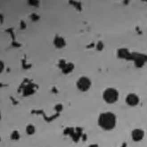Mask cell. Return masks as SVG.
Instances as JSON below:
<instances>
[{"instance_id": "cell-1", "label": "cell", "mask_w": 147, "mask_h": 147, "mask_svg": "<svg viewBox=\"0 0 147 147\" xmlns=\"http://www.w3.org/2000/svg\"><path fill=\"white\" fill-rule=\"evenodd\" d=\"M115 115L111 112H105L101 113L98 118L99 126L105 130H110L114 129L116 125Z\"/></svg>"}, {"instance_id": "cell-2", "label": "cell", "mask_w": 147, "mask_h": 147, "mask_svg": "<svg viewBox=\"0 0 147 147\" xmlns=\"http://www.w3.org/2000/svg\"><path fill=\"white\" fill-rule=\"evenodd\" d=\"M119 94L118 91L113 88L106 89L103 93V98L107 103H114L118 99Z\"/></svg>"}, {"instance_id": "cell-3", "label": "cell", "mask_w": 147, "mask_h": 147, "mask_svg": "<svg viewBox=\"0 0 147 147\" xmlns=\"http://www.w3.org/2000/svg\"><path fill=\"white\" fill-rule=\"evenodd\" d=\"M91 85V82L89 78L86 76L80 77L77 81L76 86L81 91H87Z\"/></svg>"}, {"instance_id": "cell-4", "label": "cell", "mask_w": 147, "mask_h": 147, "mask_svg": "<svg viewBox=\"0 0 147 147\" xmlns=\"http://www.w3.org/2000/svg\"><path fill=\"white\" fill-rule=\"evenodd\" d=\"M140 99L138 96L133 93L128 94L126 98V103L130 106H137L139 103Z\"/></svg>"}, {"instance_id": "cell-5", "label": "cell", "mask_w": 147, "mask_h": 147, "mask_svg": "<svg viewBox=\"0 0 147 147\" xmlns=\"http://www.w3.org/2000/svg\"><path fill=\"white\" fill-rule=\"evenodd\" d=\"M132 140L136 142L141 141L144 137V131L140 129H134L131 134Z\"/></svg>"}, {"instance_id": "cell-6", "label": "cell", "mask_w": 147, "mask_h": 147, "mask_svg": "<svg viewBox=\"0 0 147 147\" xmlns=\"http://www.w3.org/2000/svg\"><path fill=\"white\" fill-rule=\"evenodd\" d=\"M26 132L29 135L33 134L35 132V127L32 125H29L26 128Z\"/></svg>"}, {"instance_id": "cell-7", "label": "cell", "mask_w": 147, "mask_h": 147, "mask_svg": "<svg viewBox=\"0 0 147 147\" xmlns=\"http://www.w3.org/2000/svg\"><path fill=\"white\" fill-rule=\"evenodd\" d=\"M19 137H20L19 133L16 131H13L11 135V138L13 140H17L19 138Z\"/></svg>"}, {"instance_id": "cell-8", "label": "cell", "mask_w": 147, "mask_h": 147, "mask_svg": "<svg viewBox=\"0 0 147 147\" xmlns=\"http://www.w3.org/2000/svg\"><path fill=\"white\" fill-rule=\"evenodd\" d=\"M88 147H98V146L96 144H91V145H89Z\"/></svg>"}]
</instances>
